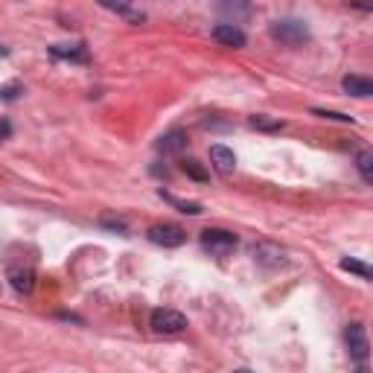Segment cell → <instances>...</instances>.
<instances>
[{"instance_id":"cell-18","label":"cell","mask_w":373,"mask_h":373,"mask_svg":"<svg viewBox=\"0 0 373 373\" xmlns=\"http://www.w3.org/2000/svg\"><path fill=\"white\" fill-rule=\"evenodd\" d=\"M248 122H251L254 129H260V132H280V129H283V122H280V120H268V117H263V114L251 117Z\"/></svg>"},{"instance_id":"cell-15","label":"cell","mask_w":373,"mask_h":373,"mask_svg":"<svg viewBox=\"0 0 373 373\" xmlns=\"http://www.w3.org/2000/svg\"><path fill=\"white\" fill-rule=\"evenodd\" d=\"M161 198H166V202H169L172 207H178V210L187 213V216H198V213L205 210L198 202H184V198H176V195H169V193H163V190H161Z\"/></svg>"},{"instance_id":"cell-9","label":"cell","mask_w":373,"mask_h":373,"mask_svg":"<svg viewBox=\"0 0 373 373\" xmlns=\"http://www.w3.org/2000/svg\"><path fill=\"white\" fill-rule=\"evenodd\" d=\"M210 163L216 166V172H222V176H231V172L236 169V155H234V149L222 146V143H213V146H210Z\"/></svg>"},{"instance_id":"cell-24","label":"cell","mask_w":373,"mask_h":373,"mask_svg":"<svg viewBox=\"0 0 373 373\" xmlns=\"http://www.w3.org/2000/svg\"><path fill=\"white\" fill-rule=\"evenodd\" d=\"M6 53H9V50H6V47H0V56H6Z\"/></svg>"},{"instance_id":"cell-17","label":"cell","mask_w":373,"mask_h":373,"mask_svg":"<svg viewBox=\"0 0 373 373\" xmlns=\"http://www.w3.org/2000/svg\"><path fill=\"white\" fill-rule=\"evenodd\" d=\"M181 169L187 172L190 178H195V181H207V169L198 163V161H193V158H187V161H181Z\"/></svg>"},{"instance_id":"cell-11","label":"cell","mask_w":373,"mask_h":373,"mask_svg":"<svg viewBox=\"0 0 373 373\" xmlns=\"http://www.w3.org/2000/svg\"><path fill=\"white\" fill-rule=\"evenodd\" d=\"M187 146H190V137H187V132H181V129H172V132H166V134L158 140V152H163V155H181Z\"/></svg>"},{"instance_id":"cell-19","label":"cell","mask_w":373,"mask_h":373,"mask_svg":"<svg viewBox=\"0 0 373 373\" xmlns=\"http://www.w3.org/2000/svg\"><path fill=\"white\" fill-rule=\"evenodd\" d=\"M23 93V85L21 82H9V85H0V99L4 103H15V99Z\"/></svg>"},{"instance_id":"cell-16","label":"cell","mask_w":373,"mask_h":373,"mask_svg":"<svg viewBox=\"0 0 373 373\" xmlns=\"http://www.w3.org/2000/svg\"><path fill=\"white\" fill-rule=\"evenodd\" d=\"M344 271H350V275H359L362 280H370L373 277V271H370V265H365L362 260H350V257H344L341 263H338Z\"/></svg>"},{"instance_id":"cell-5","label":"cell","mask_w":373,"mask_h":373,"mask_svg":"<svg viewBox=\"0 0 373 373\" xmlns=\"http://www.w3.org/2000/svg\"><path fill=\"white\" fill-rule=\"evenodd\" d=\"M251 257H254L260 265H265V268H280V265L289 263V260H286V248H280V245H275V242H257V245L251 248Z\"/></svg>"},{"instance_id":"cell-20","label":"cell","mask_w":373,"mask_h":373,"mask_svg":"<svg viewBox=\"0 0 373 373\" xmlns=\"http://www.w3.org/2000/svg\"><path fill=\"white\" fill-rule=\"evenodd\" d=\"M96 4L108 12H129L132 9V0H96Z\"/></svg>"},{"instance_id":"cell-7","label":"cell","mask_w":373,"mask_h":373,"mask_svg":"<svg viewBox=\"0 0 373 373\" xmlns=\"http://www.w3.org/2000/svg\"><path fill=\"white\" fill-rule=\"evenodd\" d=\"M344 338H347V350H350V356L359 365H365L367 356H370V341H367L365 327L362 324H350V327H347V333H344Z\"/></svg>"},{"instance_id":"cell-2","label":"cell","mask_w":373,"mask_h":373,"mask_svg":"<svg viewBox=\"0 0 373 373\" xmlns=\"http://www.w3.org/2000/svg\"><path fill=\"white\" fill-rule=\"evenodd\" d=\"M202 245L207 248V251L213 257H228L236 251V245H239V236L225 231V228H205L202 231Z\"/></svg>"},{"instance_id":"cell-13","label":"cell","mask_w":373,"mask_h":373,"mask_svg":"<svg viewBox=\"0 0 373 373\" xmlns=\"http://www.w3.org/2000/svg\"><path fill=\"white\" fill-rule=\"evenodd\" d=\"M50 53H53L56 59H70V62H88V50H85L82 44H76V47L56 44V47H50Z\"/></svg>"},{"instance_id":"cell-14","label":"cell","mask_w":373,"mask_h":373,"mask_svg":"<svg viewBox=\"0 0 373 373\" xmlns=\"http://www.w3.org/2000/svg\"><path fill=\"white\" fill-rule=\"evenodd\" d=\"M356 166L362 172V181L373 184V152H370V149H362V152L356 155Z\"/></svg>"},{"instance_id":"cell-3","label":"cell","mask_w":373,"mask_h":373,"mask_svg":"<svg viewBox=\"0 0 373 373\" xmlns=\"http://www.w3.org/2000/svg\"><path fill=\"white\" fill-rule=\"evenodd\" d=\"M216 12L222 15L225 23H231V27H239V23L254 18L251 0H216Z\"/></svg>"},{"instance_id":"cell-22","label":"cell","mask_w":373,"mask_h":373,"mask_svg":"<svg viewBox=\"0 0 373 373\" xmlns=\"http://www.w3.org/2000/svg\"><path fill=\"white\" fill-rule=\"evenodd\" d=\"M318 117H327V120H338V122H353V117L347 114H338V111H324V108H312Z\"/></svg>"},{"instance_id":"cell-8","label":"cell","mask_w":373,"mask_h":373,"mask_svg":"<svg viewBox=\"0 0 373 373\" xmlns=\"http://www.w3.org/2000/svg\"><path fill=\"white\" fill-rule=\"evenodd\" d=\"M6 280L12 283V289L18 294H30L35 289V271L30 265H12L9 275H6Z\"/></svg>"},{"instance_id":"cell-4","label":"cell","mask_w":373,"mask_h":373,"mask_svg":"<svg viewBox=\"0 0 373 373\" xmlns=\"http://www.w3.org/2000/svg\"><path fill=\"white\" fill-rule=\"evenodd\" d=\"M149 324H152V330L161 333V335H176V333H181L187 327V318L181 312H176V309H155Z\"/></svg>"},{"instance_id":"cell-10","label":"cell","mask_w":373,"mask_h":373,"mask_svg":"<svg viewBox=\"0 0 373 373\" xmlns=\"http://www.w3.org/2000/svg\"><path fill=\"white\" fill-rule=\"evenodd\" d=\"M213 38L222 47H234V50H239V47L248 44V35L239 27H231V23H216V27H213Z\"/></svg>"},{"instance_id":"cell-6","label":"cell","mask_w":373,"mask_h":373,"mask_svg":"<svg viewBox=\"0 0 373 373\" xmlns=\"http://www.w3.org/2000/svg\"><path fill=\"white\" fill-rule=\"evenodd\" d=\"M146 236H149V242H155L161 248H178L187 242V234L178 225H152Z\"/></svg>"},{"instance_id":"cell-12","label":"cell","mask_w":373,"mask_h":373,"mask_svg":"<svg viewBox=\"0 0 373 373\" xmlns=\"http://www.w3.org/2000/svg\"><path fill=\"white\" fill-rule=\"evenodd\" d=\"M341 88L347 91V96H356V99H367V96H373V82H370L367 76H356V73L344 76Z\"/></svg>"},{"instance_id":"cell-21","label":"cell","mask_w":373,"mask_h":373,"mask_svg":"<svg viewBox=\"0 0 373 373\" xmlns=\"http://www.w3.org/2000/svg\"><path fill=\"white\" fill-rule=\"evenodd\" d=\"M103 228H108V231H114V234H126L129 231V225L122 219H111V216H103Z\"/></svg>"},{"instance_id":"cell-1","label":"cell","mask_w":373,"mask_h":373,"mask_svg":"<svg viewBox=\"0 0 373 373\" xmlns=\"http://www.w3.org/2000/svg\"><path fill=\"white\" fill-rule=\"evenodd\" d=\"M271 38L286 44V47H301L309 41V27L304 21H297V18H283V21H275L268 27Z\"/></svg>"},{"instance_id":"cell-23","label":"cell","mask_w":373,"mask_h":373,"mask_svg":"<svg viewBox=\"0 0 373 373\" xmlns=\"http://www.w3.org/2000/svg\"><path fill=\"white\" fill-rule=\"evenodd\" d=\"M350 6H359V9H365V12H370L373 6L367 4V0H350Z\"/></svg>"}]
</instances>
